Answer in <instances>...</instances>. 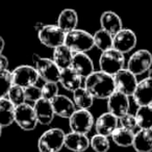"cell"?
Returning <instances> with one entry per match:
<instances>
[{
  "mask_svg": "<svg viewBox=\"0 0 152 152\" xmlns=\"http://www.w3.org/2000/svg\"><path fill=\"white\" fill-rule=\"evenodd\" d=\"M83 87L95 99L106 100L115 91L114 77L102 71H94L83 80Z\"/></svg>",
  "mask_w": 152,
  "mask_h": 152,
  "instance_id": "1",
  "label": "cell"
},
{
  "mask_svg": "<svg viewBox=\"0 0 152 152\" xmlns=\"http://www.w3.org/2000/svg\"><path fill=\"white\" fill-rule=\"evenodd\" d=\"M65 45L73 53H87L94 47L93 34L83 29H76L66 34Z\"/></svg>",
  "mask_w": 152,
  "mask_h": 152,
  "instance_id": "2",
  "label": "cell"
},
{
  "mask_svg": "<svg viewBox=\"0 0 152 152\" xmlns=\"http://www.w3.org/2000/svg\"><path fill=\"white\" fill-rule=\"evenodd\" d=\"M65 131L57 127L44 131L38 140L39 152H61L65 147Z\"/></svg>",
  "mask_w": 152,
  "mask_h": 152,
  "instance_id": "3",
  "label": "cell"
},
{
  "mask_svg": "<svg viewBox=\"0 0 152 152\" xmlns=\"http://www.w3.org/2000/svg\"><path fill=\"white\" fill-rule=\"evenodd\" d=\"M98 64H99L100 71L114 76L120 70L125 68V64H126L125 54L116 49L110 48L108 50L102 51L99 56Z\"/></svg>",
  "mask_w": 152,
  "mask_h": 152,
  "instance_id": "4",
  "label": "cell"
},
{
  "mask_svg": "<svg viewBox=\"0 0 152 152\" xmlns=\"http://www.w3.org/2000/svg\"><path fill=\"white\" fill-rule=\"evenodd\" d=\"M32 61L34 64V68L40 76V79L44 80V83H58L61 69L57 67L52 58L43 57L38 53H34L32 55Z\"/></svg>",
  "mask_w": 152,
  "mask_h": 152,
  "instance_id": "5",
  "label": "cell"
},
{
  "mask_svg": "<svg viewBox=\"0 0 152 152\" xmlns=\"http://www.w3.org/2000/svg\"><path fill=\"white\" fill-rule=\"evenodd\" d=\"M38 38L41 44L45 47L54 49L65 44L66 34L57 24H43L38 30Z\"/></svg>",
  "mask_w": 152,
  "mask_h": 152,
  "instance_id": "6",
  "label": "cell"
},
{
  "mask_svg": "<svg viewBox=\"0 0 152 152\" xmlns=\"http://www.w3.org/2000/svg\"><path fill=\"white\" fill-rule=\"evenodd\" d=\"M126 68L137 76L149 72L152 68V53L147 49L134 51L127 61Z\"/></svg>",
  "mask_w": 152,
  "mask_h": 152,
  "instance_id": "7",
  "label": "cell"
},
{
  "mask_svg": "<svg viewBox=\"0 0 152 152\" xmlns=\"http://www.w3.org/2000/svg\"><path fill=\"white\" fill-rule=\"evenodd\" d=\"M71 131L88 134L92 130L95 119L89 110H76L69 119Z\"/></svg>",
  "mask_w": 152,
  "mask_h": 152,
  "instance_id": "8",
  "label": "cell"
},
{
  "mask_svg": "<svg viewBox=\"0 0 152 152\" xmlns=\"http://www.w3.org/2000/svg\"><path fill=\"white\" fill-rule=\"evenodd\" d=\"M12 76H13V85L22 88L36 86L40 80V76L34 66L29 65H21L16 67L12 71Z\"/></svg>",
  "mask_w": 152,
  "mask_h": 152,
  "instance_id": "9",
  "label": "cell"
},
{
  "mask_svg": "<svg viewBox=\"0 0 152 152\" xmlns=\"http://www.w3.org/2000/svg\"><path fill=\"white\" fill-rule=\"evenodd\" d=\"M15 123L25 131H31L36 129L39 122L36 113H34V106L30 105L28 102L16 106Z\"/></svg>",
  "mask_w": 152,
  "mask_h": 152,
  "instance_id": "10",
  "label": "cell"
},
{
  "mask_svg": "<svg viewBox=\"0 0 152 152\" xmlns=\"http://www.w3.org/2000/svg\"><path fill=\"white\" fill-rule=\"evenodd\" d=\"M113 77H114L116 91H119L131 97L135 88H137V83H139L137 75H134L132 72L129 71L127 68H124V69L120 70L118 73L115 74Z\"/></svg>",
  "mask_w": 152,
  "mask_h": 152,
  "instance_id": "11",
  "label": "cell"
},
{
  "mask_svg": "<svg viewBox=\"0 0 152 152\" xmlns=\"http://www.w3.org/2000/svg\"><path fill=\"white\" fill-rule=\"evenodd\" d=\"M137 43V34L133 30L124 28L117 32L114 36V41H113V48L120 51L123 54L130 52L134 49Z\"/></svg>",
  "mask_w": 152,
  "mask_h": 152,
  "instance_id": "12",
  "label": "cell"
},
{
  "mask_svg": "<svg viewBox=\"0 0 152 152\" xmlns=\"http://www.w3.org/2000/svg\"><path fill=\"white\" fill-rule=\"evenodd\" d=\"M106 106H107V112L119 118L129 113V110H130L129 96L119 91H115L106 99Z\"/></svg>",
  "mask_w": 152,
  "mask_h": 152,
  "instance_id": "13",
  "label": "cell"
},
{
  "mask_svg": "<svg viewBox=\"0 0 152 152\" xmlns=\"http://www.w3.org/2000/svg\"><path fill=\"white\" fill-rule=\"evenodd\" d=\"M137 106L151 105L152 103V78L147 76L137 85L134 92L131 95Z\"/></svg>",
  "mask_w": 152,
  "mask_h": 152,
  "instance_id": "14",
  "label": "cell"
},
{
  "mask_svg": "<svg viewBox=\"0 0 152 152\" xmlns=\"http://www.w3.org/2000/svg\"><path fill=\"white\" fill-rule=\"evenodd\" d=\"M118 126V117L110 114V112L101 114L94 123L96 133L107 137H110L113 134V132L116 130Z\"/></svg>",
  "mask_w": 152,
  "mask_h": 152,
  "instance_id": "15",
  "label": "cell"
},
{
  "mask_svg": "<svg viewBox=\"0 0 152 152\" xmlns=\"http://www.w3.org/2000/svg\"><path fill=\"white\" fill-rule=\"evenodd\" d=\"M50 101L51 104H52L55 116H58L59 118L69 119L73 115V113L77 110L73 100L70 99L66 95L58 94V95H56Z\"/></svg>",
  "mask_w": 152,
  "mask_h": 152,
  "instance_id": "16",
  "label": "cell"
},
{
  "mask_svg": "<svg viewBox=\"0 0 152 152\" xmlns=\"http://www.w3.org/2000/svg\"><path fill=\"white\" fill-rule=\"evenodd\" d=\"M70 67L83 79L95 71L93 59L87 53H74Z\"/></svg>",
  "mask_w": 152,
  "mask_h": 152,
  "instance_id": "17",
  "label": "cell"
},
{
  "mask_svg": "<svg viewBox=\"0 0 152 152\" xmlns=\"http://www.w3.org/2000/svg\"><path fill=\"white\" fill-rule=\"evenodd\" d=\"M85 79L80 75L76 73L71 67L61 70L58 83L66 90L71 93H73L75 90L79 89L83 86Z\"/></svg>",
  "mask_w": 152,
  "mask_h": 152,
  "instance_id": "18",
  "label": "cell"
},
{
  "mask_svg": "<svg viewBox=\"0 0 152 152\" xmlns=\"http://www.w3.org/2000/svg\"><path fill=\"white\" fill-rule=\"evenodd\" d=\"M65 147L72 152H86L90 148V139L88 134L70 131L66 133Z\"/></svg>",
  "mask_w": 152,
  "mask_h": 152,
  "instance_id": "19",
  "label": "cell"
},
{
  "mask_svg": "<svg viewBox=\"0 0 152 152\" xmlns=\"http://www.w3.org/2000/svg\"><path fill=\"white\" fill-rule=\"evenodd\" d=\"M32 106H34L39 124L49 125L52 123V121L54 120L55 114L51 101L44 99V98H41L38 101L34 102Z\"/></svg>",
  "mask_w": 152,
  "mask_h": 152,
  "instance_id": "20",
  "label": "cell"
},
{
  "mask_svg": "<svg viewBox=\"0 0 152 152\" xmlns=\"http://www.w3.org/2000/svg\"><path fill=\"white\" fill-rule=\"evenodd\" d=\"M100 26L112 36H115L123 28V22L118 14L112 11H105L100 16Z\"/></svg>",
  "mask_w": 152,
  "mask_h": 152,
  "instance_id": "21",
  "label": "cell"
},
{
  "mask_svg": "<svg viewBox=\"0 0 152 152\" xmlns=\"http://www.w3.org/2000/svg\"><path fill=\"white\" fill-rule=\"evenodd\" d=\"M57 26L65 34L76 29L78 25V14L73 9H65L57 17Z\"/></svg>",
  "mask_w": 152,
  "mask_h": 152,
  "instance_id": "22",
  "label": "cell"
},
{
  "mask_svg": "<svg viewBox=\"0 0 152 152\" xmlns=\"http://www.w3.org/2000/svg\"><path fill=\"white\" fill-rule=\"evenodd\" d=\"M132 148L135 152H152V128L135 131Z\"/></svg>",
  "mask_w": 152,
  "mask_h": 152,
  "instance_id": "23",
  "label": "cell"
},
{
  "mask_svg": "<svg viewBox=\"0 0 152 152\" xmlns=\"http://www.w3.org/2000/svg\"><path fill=\"white\" fill-rule=\"evenodd\" d=\"M15 112L16 106L7 97L0 98V126L4 128L15 123Z\"/></svg>",
  "mask_w": 152,
  "mask_h": 152,
  "instance_id": "24",
  "label": "cell"
},
{
  "mask_svg": "<svg viewBox=\"0 0 152 152\" xmlns=\"http://www.w3.org/2000/svg\"><path fill=\"white\" fill-rule=\"evenodd\" d=\"M72 94H73L72 100L77 110H90L93 106L95 98L83 86L79 89L75 90Z\"/></svg>",
  "mask_w": 152,
  "mask_h": 152,
  "instance_id": "25",
  "label": "cell"
},
{
  "mask_svg": "<svg viewBox=\"0 0 152 152\" xmlns=\"http://www.w3.org/2000/svg\"><path fill=\"white\" fill-rule=\"evenodd\" d=\"M74 53L65 44L53 49L52 59L59 69H66L71 66Z\"/></svg>",
  "mask_w": 152,
  "mask_h": 152,
  "instance_id": "26",
  "label": "cell"
},
{
  "mask_svg": "<svg viewBox=\"0 0 152 152\" xmlns=\"http://www.w3.org/2000/svg\"><path fill=\"white\" fill-rule=\"evenodd\" d=\"M112 141L119 147H132L133 139H134V131L128 130V129L117 127L116 130L110 135Z\"/></svg>",
  "mask_w": 152,
  "mask_h": 152,
  "instance_id": "27",
  "label": "cell"
},
{
  "mask_svg": "<svg viewBox=\"0 0 152 152\" xmlns=\"http://www.w3.org/2000/svg\"><path fill=\"white\" fill-rule=\"evenodd\" d=\"M137 120V128L148 129L152 128V106L143 105L137 106V110L134 114Z\"/></svg>",
  "mask_w": 152,
  "mask_h": 152,
  "instance_id": "28",
  "label": "cell"
},
{
  "mask_svg": "<svg viewBox=\"0 0 152 152\" xmlns=\"http://www.w3.org/2000/svg\"><path fill=\"white\" fill-rule=\"evenodd\" d=\"M93 40H94V47L98 48L101 52L113 48L114 36H112L110 32L105 31L102 28L98 29L93 34Z\"/></svg>",
  "mask_w": 152,
  "mask_h": 152,
  "instance_id": "29",
  "label": "cell"
},
{
  "mask_svg": "<svg viewBox=\"0 0 152 152\" xmlns=\"http://www.w3.org/2000/svg\"><path fill=\"white\" fill-rule=\"evenodd\" d=\"M90 148L95 152H107L110 149V142L107 137L101 134H97L90 139Z\"/></svg>",
  "mask_w": 152,
  "mask_h": 152,
  "instance_id": "30",
  "label": "cell"
},
{
  "mask_svg": "<svg viewBox=\"0 0 152 152\" xmlns=\"http://www.w3.org/2000/svg\"><path fill=\"white\" fill-rule=\"evenodd\" d=\"M7 98L15 106L21 105V104L25 103L26 99H25V92H24V88L19 87V86H16V85H13L11 89H10L9 93H7Z\"/></svg>",
  "mask_w": 152,
  "mask_h": 152,
  "instance_id": "31",
  "label": "cell"
},
{
  "mask_svg": "<svg viewBox=\"0 0 152 152\" xmlns=\"http://www.w3.org/2000/svg\"><path fill=\"white\" fill-rule=\"evenodd\" d=\"M13 86V76L12 71L0 70V98L7 97L10 89Z\"/></svg>",
  "mask_w": 152,
  "mask_h": 152,
  "instance_id": "32",
  "label": "cell"
},
{
  "mask_svg": "<svg viewBox=\"0 0 152 152\" xmlns=\"http://www.w3.org/2000/svg\"><path fill=\"white\" fill-rule=\"evenodd\" d=\"M118 124H119V127H122V128L134 131V132L137 129V120H135V117H134V115L130 114V113H127V114L119 117Z\"/></svg>",
  "mask_w": 152,
  "mask_h": 152,
  "instance_id": "33",
  "label": "cell"
},
{
  "mask_svg": "<svg viewBox=\"0 0 152 152\" xmlns=\"http://www.w3.org/2000/svg\"><path fill=\"white\" fill-rule=\"evenodd\" d=\"M42 98L47 100H52L56 95H58V83H44L41 87Z\"/></svg>",
  "mask_w": 152,
  "mask_h": 152,
  "instance_id": "34",
  "label": "cell"
},
{
  "mask_svg": "<svg viewBox=\"0 0 152 152\" xmlns=\"http://www.w3.org/2000/svg\"><path fill=\"white\" fill-rule=\"evenodd\" d=\"M24 92H25V99L26 102H31L34 103L38 101L39 99L42 98V92H41V88L38 86H30V87L24 88Z\"/></svg>",
  "mask_w": 152,
  "mask_h": 152,
  "instance_id": "35",
  "label": "cell"
},
{
  "mask_svg": "<svg viewBox=\"0 0 152 152\" xmlns=\"http://www.w3.org/2000/svg\"><path fill=\"white\" fill-rule=\"evenodd\" d=\"M10 66V61L4 54H0V70H7Z\"/></svg>",
  "mask_w": 152,
  "mask_h": 152,
  "instance_id": "36",
  "label": "cell"
},
{
  "mask_svg": "<svg viewBox=\"0 0 152 152\" xmlns=\"http://www.w3.org/2000/svg\"><path fill=\"white\" fill-rule=\"evenodd\" d=\"M5 47V41L2 37H0V54H2L3 50H4Z\"/></svg>",
  "mask_w": 152,
  "mask_h": 152,
  "instance_id": "37",
  "label": "cell"
},
{
  "mask_svg": "<svg viewBox=\"0 0 152 152\" xmlns=\"http://www.w3.org/2000/svg\"><path fill=\"white\" fill-rule=\"evenodd\" d=\"M2 127H1V126H0V137H1V134H2Z\"/></svg>",
  "mask_w": 152,
  "mask_h": 152,
  "instance_id": "38",
  "label": "cell"
},
{
  "mask_svg": "<svg viewBox=\"0 0 152 152\" xmlns=\"http://www.w3.org/2000/svg\"><path fill=\"white\" fill-rule=\"evenodd\" d=\"M149 77H151V78H152V72H150V74H149Z\"/></svg>",
  "mask_w": 152,
  "mask_h": 152,
  "instance_id": "39",
  "label": "cell"
},
{
  "mask_svg": "<svg viewBox=\"0 0 152 152\" xmlns=\"http://www.w3.org/2000/svg\"><path fill=\"white\" fill-rule=\"evenodd\" d=\"M151 106H152V103H151Z\"/></svg>",
  "mask_w": 152,
  "mask_h": 152,
  "instance_id": "40",
  "label": "cell"
}]
</instances>
